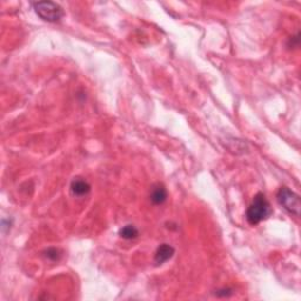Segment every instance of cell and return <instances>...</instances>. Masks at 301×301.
Wrapping results in <instances>:
<instances>
[{"label": "cell", "mask_w": 301, "mask_h": 301, "mask_svg": "<svg viewBox=\"0 0 301 301\" xmlns=\"http://www.w3.org/2000/svg\"><path fill=\"white\" fill-rule=\"evenodd\" d=\"M272 213H273V209H272L271 204L267 200L265 194L258 193L247 209L246 218L251 225H258L263 220H266L267 218L271 217Z\"/></svg>", "instance_id": "6da1fadb"}, {"label": "cell", "mask_w": 301, "mask_h": 301, "mask_svg": "<svg viewBox=\"0 0 301 301\" xmlns=\"http://www.w3.org/2000/svg\"><path fill=\"white\" fill-rule=\"evenodd\" d=\"M36 13L47 22H56L64 17V10L60 5L52 1H38L33 4Z\"/></svg>", "instance_id": "7a4b0ae2"}, {"label": "cell", "mask_w": 301, "mask_h": 301, "mask_svg": "<svg viewBox=\"0 0 301 301\" xmlns=\"http://www.w3.org/2000/svg\"><path fill=\"white\" fill-rule=\"evenodd\" d=\"M277 200L279 205L282 206L288 213L295 215V217H299L301 208L300 198L288 187H281L277 194Z\"/></svg>", "instance_id": "3957f363"}, {"label": "cell", "mask_w": 301, "mask_h": 301, "mask_svg": "<svg viewBox=\"0 0 301 301\" xmlns=\"http://www.w3.org/2000/svg\"><path fill=\"white\" fill-rule=\"evenodd\" d=\"M174 248L169 244H163L159 246V248L155 252L154 261L157 265H163V263L169 261L174 255Z\"/></svg>", "instance_id": "277c9868"}, {"label": "cell", "mask_w": 301, "mask_h": 301, "mask_svg": "<svg viewBox=\"0 0 301 301\" xmlns=\"http://www.w3.org/2000/svg\"><path fill=\"white\" fill-rule=\"evenodd\" d=\"M91 191L90 184L81 178H76L71 183V192L76 197H84Z\"/></svg>", "instance_id": "5b68a950"}, {"label": "cell", "mask_w": 301, "mask_h": 301, "mask_svg": "<svg viewBox=\"0 0 301 301\" xmlns=\"http://www.w3.org/2000/svg\"><path fill=\"white\" fill-rule=\"evenodd\" d=\"M167 199V191L165 188L163 184H155L152 187V191H150V200L155 205H161L166 201Z\"/></svg>", "instance_id": "8992f818"}, {"label": "cell", "mask_w": 301, "mask_h": 301, "mask_svg": "<svg viewBox=\"0 0 301 301\" xmlns=\"http://www.w3.org/2000/svg\"><path fill=\"white\" fill-rule=\"evenodd\" d=\"M119 234H120V237L124 238V239L130 240V239H134V238H137L139 232L133 225H126L120 229Z\"/></svg>", "instance_id": "52a82bcc"}, {"label": "cell", "mask_w": 301, "mask_h": 301, "mask_svg": "<svg viewBox=\"0 0 301 301\" xmlns=\"http://www.w3.org/2000/svg\"><path fill=\"white\" fill-rule=\"evenodd\" d=\"M45 257L47 258V259L52 260V261H56L60 259L61 254H60V251L56 248H48L46 252H45Z\"/></svg>", "instance_id": "ba28073f"}]
</instances>
